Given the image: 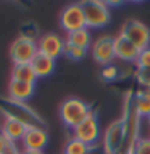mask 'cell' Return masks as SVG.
Returning a JSON list of instances; mask_svg holds the SVG:
<instances>
[{
	"label": "cell",
	"instance_id": "6da1fadb",
	"mask_svg": "<svg viewBox=\"0 0 150 154\" xmlns=\"http://www.w3.org/2000/svg\"><path fill=\"white\" fill-rule=\"evenodd\" d=\"M0 112L5 117L21 122L26 128H45V120L26 103L13 101L10 98H0Z\"/></svg>",
	"mask_w": 150,
	"mask_h": 154
},
{
	"label": "cell",
	"instance_id": "7a4b0ae2",
	"mask_svg": "<svg viewBox=\"0 0 150 154\" xmlns=\"http://www.w3.org/2000/svg\"><path fill=\"white\" fill-rule=\"evenodd\" d=\"M92 112V109L89 108V104L86 101H82L81 98H68L61 103L60 106V119L61 122L70 127L71 130L79 125L87 116Z\"/></svg>",
	"mask_w": 150,
	"mask_h": 154
},
{
	"label": "cell",
	"instance_id": "3957f363",
	"mask_svg": "<svg viewBox=\"0 0 150 154\" xmlns=\"http://www.w3.org/2000/svg\"><path fill=\"white\" fill-rule=\"evenodd\" d=\"M82 11L86 18V27L87 29H100L105 27L111 19L110 7L106 2H99V0H89V2L81 3Z\"/></svg>",
	"mask_w": 150,
	"mask_h": 154
},
{
	"label": "cell",
	"instance_id": "277c9868",
	"mask_svg": "<svg viewBox=\"0 0 150 154\" xmlns=\"http://www.w3.org/2000/svg\"><path fill=\"white\" fill-rule=\"evenodd\" d=\"M121 35H124L139 51L150 47V29L140 21L128 19V21L123 24Z\"/></svg>",
	"mask_w": 150,
	"mask_h": 154
},
{
	"label": "cell",
	"instance_id": "5b68a950",
	"mask_svg": "<svg viewBox=\"0 0 150 154\" xmlns=\"http://www.w3.org/2000/svg\"><path fill=\"white\" fill-rule=\"evenodd\" d=\"M73 138L86 143L87 146H95L100 140V124L94 112H90L79 125L73 128Z\"/></svg>",
	"mask_w": 150,
	"mask_h": 154
},
{
	"label": "cell",
	"instance_id": "8992f818",
	"mask_svg": "<svg viewBox=\"0 0 150 154\" xmlns=\"http://www.w3.org/2000/svg\"><path fill=\"white\" fill-rule=\"evenodd\" d=\"M37 53V43L32 38H28L24 35L18 37L10 48V56L15 64H31V61Z\"/></svg>",
	"mask_w": 150,
	"mask_h": 154
},
{
	"label": "cell",
	"instance_id": "52a82bcc",
	"mask_svg": "<svg viewBox=\"0 0 150 154\" xmlns=\"http://www.w3.org/2000/svg\"><path fill=\"white\" fill-rule=\"evenodd\" d=\"M123 144H124V125L123 119H118L106 127L102 148H103L105 154H119Z\"/></svg>",
	"mask_w": 150,
	"mask_h": 154
},
{
	"label": "cell",
	"instance_id": "ba28073f",
	"mask_svg": "<svg viewBox=\"0 0 150 154\" xmlns=\"http://www.w3.org/2000/svg\"><path fill=\"white\" fill-rule=\"evenodd\" d=\"M60 26L66 34L86 27V18L81 3H71L60 14Z\"/></svg>",
	"mask_w": 150,
	"mask_h": 154
},
{
	"label": "cell",
	"instance_id": "9c48e42d",
	"mask_svg": "<svg viewBox=\"0 0 150 154\" xmlns=\"http://www.w3.org/2000/svg\"><path fill=\"white\" fill-rule=\"evenodd\" d=\"M92 58L102 66H108L115 60V45H113V37L103 35L99 37L97 40L90 45Z\"/></svg>",
	"mask_w": 150,
	"mask_h": 154
},
{
	"label": "cell",
	"instance_id": "30bf717a",
	"mask_svg": "<svg viewBox=\"0 0 150 154\" xmlns=\"http://www.w3.org/2000/svg\"><path fill=\"white\" fill-rule=\"evenodd\" d=\"M37 50H39V53H42V55L57 60V58L61 56L63 51H65V40H63L58 34H45V35H42L39 38Z\"/></svg>",
	"mask_w": 150,
	"mask_h": 154
},
{
	"label": "cell",
	"instance_id": "8fae6325",
	"mask_svg": "<svg viewBox=\"0 0 150 154\" xmlns=\"http://www.w3.org/2000/svg\"><path fill=\"white\" fill-rule=\"evenodd\" d=\"M48 143V133L45 128H28L21 140L23 151H44Z\"/></svg>",
	"mask_w": 150,
	"mask_h": 154
},
{
	"label": "cell",
	"instance_id": "7c38bea8",
	"mask_svg": "<svg viewBox=\"0 0 150 154\" xmlns=\"http://www.w3.org/2000/svg\"><path fill=\"white\" fill-rule=\"evenodd\" d=\"M113 45H115V58L126 63H135L139 50L124 35L119 34L118 37H113Z\"/></svg>",
	"mask_w": 150,
	"mask_h": 154
},
{
	"label": "cell",
	"instance_id": "4fadbf2b",
	"mask_svg": "<svg viewBox=\"0 0 150 154\" xmlns=\"http://www.w3.org/2000/svg\"><path fill=\"white\" fill-rule=\"evenodd\" d=\"M8 95L10 100L24 103L34 95V84H28V82H19V80H10L8 85Z\"/></svg>",
	"mask_w": 150,
	"mask_h": 154
},
{
	"label": "cell",
	"instance_id": "5bb4252c",
	"mask_svg": "<svg viewBox=\"0 0 150 154\" xmlns=\"http://www.w3.org/2000/svg\"><path fill=\"white\" fill-rule=\"evenodd\" d=\"M26 127L18 122V120H13V119H8L5 117V122H3V127H2V135L5 138L8 140V141L11 143H21V140L24 137V133H26Z\"/></svg>",
	"mask_w": 150,
	"mask_h": 154
},
{
	"label": "cell",
	"instance_id": "9a60e30c",
	"mask_svg": "<svg viewBox=\"0 0 150 154\" xmlns=\"http://www.w3.org/2000/svg\"><path fill=\"white\" fill-rule=\"evenodd\" d=\"M31 66H32L34 72H36L37 79L39 77H47L55 71V60L42 55V53H37L34 56V60L31 61Z\"/></svg>",
	"mask_w": 150,
	"mask_h": 154
},
{
	"label": "cell",
	"instance_id": "2e32d148",
	"mask_svg": "<svg viewBox=\"0 0 150 154\" xmlns=\"http://www.w3.org/2000/svg\"><path fill=\"white\" fill-rule=\"evenodd\" d=\"M66 42L71 43V45H74V47H79V48H84V50H87V48L92 45L90 31H89L87 27H84V29H79V31H74V32L66 34Z\"/></svg>",
	"mask_w": 150,
	"mask_h": 154
},
{
	"label": "cell",
	"instance_id": "e0dca14e",
	"mask_svg": "<svg viewBox=\"0 0 150 154\" xmlns=\"http://www.w3.org/2000/svg\"><path fill=\"white\" fill-rule=\"evenodd\" d=\"M11 79L19 80V82H28V84H34L37 75L31 64H15L13 72H11Z\"/></svg>",
	"mask_w": 150,
	"mask_h": 154
},
{
	"label": "cell",
	"instance_id": "ac0fdd59",
	"mask_svg": "<svg viewBox=\"0 0 150 154\" xmlns=\"http://www.w3.org/2000/svg\"><path fill=\"white\" fill-rule=\"evenodd\" d=\"M134 106L140 117L150 116V90H142L134 95Z\"/></svg>",
	"mask_w": 150,
	"mask_h": 154
},
{
	"label": "cell",
	"instance_id": "d6986e66",
	"mask_svg": "<svg viewBox=\"0 0 150 154\" xmlns=\"http://www.w3.org/2000/svg\"><path fill=\"white\" fill-rule=\"evenodd\" d=\"M90 146H87L86 143L79 141L76 138H70L65 144V154H87Z\"/></svg>",
	"mask_w": 150,
	"mask_h": 154
},
{
	"label": "cell",
	"instance_id": "ffe728a7",
	"mask_svg": "<svg viewBox=\"0 0 150 154\" xmlns=\"http://www.w3.org/2000/svg\"><path fill=\"white\" fill-rule=\"evenodd\" d=\"M63 55H66L73 61H81L82 58L87 55V50L79 48V47H74V45H71V43H68L65 40V51H63Z\"/></svg>",
	"mask_w": 150,
	"mask_h": 154
},
{
	"label": "cell",
	"instance_id": "44dd1931",
	"mask_svg": "<svg viewBox=\"0 0 150 154\" xmlns=\"http://www.w3.org/2000/svg\"><path fill=\"white\" fill-rule=\"evenodd\" d=\"M135 79H137V82L144 87V90H150V67L137 69L135 71Z\"/></svg>",
	"mask_w": 150,
	"mask_h": 154
},
{
	"label": "cell",
	"instance_id": "7402d4cb",
	"mask_svg": "<svg viewBox=\"0 0 150 154\" xmlns=\"http://www.w3.org/2000/svg\"><path fill=\"white\" fill-rule=\"evenodd\" d=\"M135 66L137 69H145V67H150V47L144 48V50L139 51L137 60H135Z\"/></svg>",
	"mask_w": 150,
	"mask_h": 154
},
{
	"label": "cell",
	"instance_id": "603a6c76",
	"mask_svg": "<svg viewBox=\"0 0 150 154\" xmlns=\"http://www.w3.org/2000/svg\"><path fill=\"white\" fill-rule=\"evenodd\" d=\"M132 154H150V138H139L134 144Z\"/></svg>",
	"mask_w": 150,
	"mask_h": 154
},
{
	"label": "cell",
	"instance_id": "cb8c5ba5",
	"mask_svg": "<svg viewBox=\"0 0 150 154\" xmlns=\"http://www.w3.org/2000/svg\"><path fill=\"white\" fill-rule=\"evenodd\" d=\"M102 77L105 80H115L118 77V67L115 64H108V66H103L102 69Z\"/></svg>",
	"mask_w": 150,
	"mask_h": 154
},
{
	"label": "cell",
	"instance_id": "d4e9b609",
	"mask_svg": "<svg viewBox=\"0 0 150 154\" xmlns=\"http://www.w3.org/2000/svg\"><path fill=\"white\" fill-rule=\"evenodd\" d=\"M21 152H23V149H19V148H18V143H11V141H8L3 154H21Z\"/></svg>",
	"mask_w": 150,
	"mask_h": 154
},
{
	"label": "cell",
	"instance_id": "484cf974",
	"mask_svg": "<svg viewBox=\"0 0 150 154\" xmlns=\"http://www.w3.org/2000/svg\"><path fill=\"white\" fill-rule=\"evenodd\" d=\"M87 154H105V151H103V148H100L99 144H95V146H90Z\"/></svg>",
	"mask_w": 150,
	"mask_h": 154
},
{
	"label": "cell",
	"instance_id": "4316f807",
	"mask_svg": "<svg viewBox=\"0 0 150 154\" xmlns=\"http://www.w3.org/2000/svg\"><path fill=\"white\" fill-rule=\"evenodd\" d=\"M7 143H8V140L5 138L2 133H0V154H3V152H5V148H7Z\"/></svg>",
	"mask_w": 150,
	"mask_h": 154
},
{
	"label": "cell",
	"instance_id": "83f0119b",
	"mask_svg": "<svg viewBox=\"0 0 150 154\" xmlns=\"http://www.w3.org/2000/svg\"><path fill=\"white\" fill-rule=\"evenodd\" d=\"M21 154H44L42 151H23Z\"/></svg>",
	"mask_w": 150,
	"mask_h": 154
},
{
	"label": "cell",
	"instance_id": "f1b7e54d",
	"mask_svg": "<svg viewBox=\"0 0 150 154\" xmlns=\"http://www.w3.org/2000/svg\"><path fill=\"white\" fill-rule=\"evenodd\" d=\"M147 119H148V122H150V116H148V117H147Z\"/></svg>",
	"mask_w": 150,
	"mask_h": 154
}]
</instances>
